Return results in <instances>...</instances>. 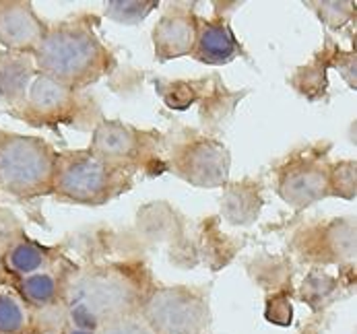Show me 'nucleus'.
<instances>
[{
  "label": "nucleus",
  "instance_id": "f257e3e1",
  "mask_svg": "<svg viewBox=\"0 0 357 334\" xmlns=\"http://www.w3.org/2000/svg\"><path fill=\"white\" fill-rule=\"evenodd\" d=\"M31 56L40 75L73 91L96 83L112 66V54L93 27L83 21H64L48 27Z\"/></svg>",
  "mask_w": 357,
  "mask_h": 334
},
{
  "label": "nucleus",
  "instance_id": "f03ea898",
  "mask_svg": "<svg viewBox=\"0 0 357 334\" xmlns=\"http://www.w3.org/2000/svg\"><path fill=\"white\" fill-rule=\"evenodd\" d=\"M141 287L122 268L102 266L83 271L62 289V305L70 326L98 331L107 320L137 312Z\"/></svg>",
  "mask_w": 357,
  "mask_h": 334
},
{
  "label": "nucleus",
  "instance_id": "7ed1b4c3",
  "mask_svg": "<svg viewBox=\"0 0 357 334\" xmlns=\"http://www.w3.org/2000/svg\"><path fill=\"white\" fill-rule=\"evenodd\" d=\"M128 169L114 167L89 149L56 155L52 194L70 204L102 206L128 188Z\"/></svg>",
  "mask_w": 357,
  "mask_h": 334
},
{
  "label": "nucleus",
  "instance_id": "20e7f679",
  "mask_svg": "<svg viewBox=\"0 0 357 334\" xmlns=\"http://www.w3.org/2000/svg\"><path fill=\"white\" fill-rule=\"evenodd\" d=\"M56 151L44 139L2 132L0 192L29 200L52 192Z\"/></svg>",
  "mask_w": 357,
  "mask_h": 334
},
{
  "label": "nucleus",
  "instance_id": "39448f33",
  "mask_svg": "<svg viewBox=\"0 0 357 334\" xmlns=\"http://www.w3.org/2000/svg\"><path fill=\"white\" fill-rule=\"evenodd\" d=\"M139 312L157 334H206L211 326L208 303L188 287H159L151 291Z\"/></svg>",
  "mask_w": 357,
  "mask_h": 334
},
{
  "label": "nucleus",
  "instance_id": "423d86ee",
  "mask_svg": "<svg viewBox=\"0 0 357 334\" xmlns=\"http://www.w3.org/2000/svg\"><path fill=\"white\" fill-rule=\"evenodd\" d=\"M172 167L192 186L217 188L229 178V151L217 141L197 139L174 151Z\"/></svg>",
  "mask_w": 357,
  "mask_h": 334
},
{
  "label": "nucleus",
  "instance_id": "0eeeda50",
  "mask_svg": "<svg viewBox=\"0 0 357 334\" xmlns=\"http://www.w3.org/2000/svg\"><path fill=\"white\" fill-rule=\"evenodd\" d=\"M331 165L316 159H296L279 174V196L294 208H306L328 194Z\"/></svg>",
  "mask_w": 357,
  "mask_h": 334
},
{
  "label": "nucleus",
  "instance_id": "6e6552de",
  "mask_svg": "<svg viewBox=\"0 0 357 334\" xmlns=\"http://www.w3.org/2000/svg\"><path fill=\"white\" fill-rule=\"evenodd\" d=\"M48 25L38 17L31 2L0 0V48L33 54Z\"/></svg>",
  "mask_w": 357,
  "mask_h": 334
},
{
  "label": "nucleus",
  "instance_id": "1a4fd4ad",
  "mask_svg": "<svg viewBox=\"0 0 357 334\" xmlns=\"http://www.w3.org/2000/svg\"><path fill=\"white\" fill-rule=\"evenodd\" d=\"M75 107V91L46 75H36L25 97L21 118L31 124L62 122Z\"/></svg>",
  "mask_w": 357,
  "mask_h": 334
},
{
  "label": "nucleus",
  "instance_id": "9d476101",
  "mask_svg": "<svg viewBox=\"0 0 357 334\" xmlns=\"http://www.w3.org/2000/svg\"><path fill=\"white\" fill-rule=\"evenodd\" d=\"M197 40V17L190 10L172 6L161 15L153 29L155 58L167 62L180 56H190Z\"/></svg>",
  "mask_w": 357,
  "mask_h": 334
},
{
  "label": "nucleus",
  "instance_id": "9b49d317",
  "mask_svg": "<svg viewBox=\"0 0 357 334\" xmlns=\"http://www.w3.org/2000/svg\"><path fill=\"white\" fill-rule=\"evenodd\" d=\"M141 135L128 124H122L118 120H103L93 130L89 151L114 167L128 169V165L141 151Z\"/></svg>",
  "mask_w": 357,
  "mask_h": 334
},
{
  "label": "nucleus",
  "instance_id": "f8f14e48",
  "mask_svg": "<svg viewBox=\"0 0 357 334\" xmlns=\"http://www.w3.org/2000/svg\"><path fill=\"white\" fill-rule=\"evenodd\" d=\"M36 75L38 70L31 54L0 50V101L15 112H21Z\"/></svg>",
  "mask_w": 357,
  "mask_h": 334
},
{
  "label": "nucleus",
  "instance_id": "ddd939ff",
  "mask_svg": "<svg viewBox=\"0 0 357 334\" xmlns=\"http://www.w3.org/2000/svg\"><path fill=\"white\" fill-rule=\"evenodd\" d=\"M240 52V44L223 21H201L197 19V40L192 58L204 64H227Z\"/></svg>",
  "mask_w": 357,
  "mask_h": 334
},
{
  "label": "nucleus",
  "instance_id": "4468645a",
  "mask_svg": "<svg viewBox=\"0 0 357 334\" xmlns=\"http://www.w3.org/2000/svg\"><path fill=\"white\" fill-rule=\"evenodd\" d=\"M50 262L52 258L48 248L36 243L33 239L25 238L23 234L10 239L0 254V266L17 279L48 271Z\"/></svg>",
  "mask_w": 357,
  "mask_h": 334
},
{
  "label": "nucleus",
  "instance_id": "2eb2a0df",
  "mask_svg": "<svg viewBox=\"0 0 357 334\" xmlns=\"http://www.w3.org/2000/svg\"><path fill=\"white\" fill-rule=\"evenodd\" d=\"M260 206V186L256 184H236L223 196V217L231 225H250L258 217Z\"/></svg>",
  "mask_w": 357,
  "mask_h": 334
},
{
  "label": "nucleus",
  "instance_id": "dca6fc26",
  "mask_svg": "<svg viewBox=\"0 0 357 334\" xmlns=\"http://www.w3.org/2000/svg\"><path fill=\"white\" fill-rule=\"evenodd\" d=\"M15 293L23 299V303L29 310L31 308L46 310V308H52L58 301L60 285H58V279L52 275L50 271H42V273L19 279Z\"/></svg>",
  "mask_w": 357,
  "mask_h": 334
},
{
  "label": "nucleus",
  "instance_id": "f3484780",
  "mask_svg": "<svg viewBox=\"0 0 357 334\" xmlns=\"http://www.w3.org/2000/svg\"><path fill=\"white\" fill-rule=\"evenodd\" d=\"M31 331V310L15 291L0 289V334H27Z\"/></svg>",
  "mask_w": 357,
  "mask_h": 334
},
{
  "label": "nucleus",
  "instance_id": "a211bd4d",
  "mask_svg": "<svg viewBox=\"0 0 357 334\" xmlns=\"http://www.w3.org/2000/svg\"><path fill=\"white\" fill-rule=\"evenodd\" d=\"M157 2H130V0H114L105 2V15L118 23L124 25H137L141 23L153 8H157Z\"/></svg>",
  "mask_w": 357,
  "mask_h": 334
},
{
  "label": "nucleus",
  "instance_id": "6ab92c4d",
  "mask_svg": "<svg viewBox=\"0 0 357 334\" xmlns=\"http://www.w3.org/2000/svg\"><path fill=\"white\" fill-rule=\"evenodd\" d=\"M96 334H157L151 328V324L145 320V316L137 312H128L124 316H118L114 320H107L102 324Z\"/></svg>",
  "mask_w": 357,
  "mask_h": 334
},
{
  "label": "nucleus",
  "instance_id": "aec40b11",
  "mask_svg": "<svg viewBox=\"0 0 357 334\" xmlns=\"http://www.w3.org/2000/svg\"><path fill=\"white\" fill-rule=\"evenodd\" d=\"M328 194H337L347 200L356 198V161H343L331 167Z\"/></svg>",
  "mask_w": 357,
  "mask_h": 334
},
{
  "label": "nucleus",
  "instance_id": "412c9836",
  "mask_svg": "<svg viewBox=\"0 0 357 334\" xmlns=\"http://www.w3.org/2000/svg\"><path fill=\"white\" fill-rule=\"evenodd\" d=\"M310 6L318 8V17L331 27L337 29L341 27L349 17H351V8L354 2H310Z\"/></svg>",
  "mask_w": 357,
  "mask_h": 334
},
{
  "label": "nucleus",
  "instance_id": "4be33fe9",
  "mask_svg": "<svg viewBox=\"0 0 357 334\" xmlns=\"http://www.w3.org/2000/svg\"><path fill=\"white\" fill-rule=\"evenodd\" d=\"M62 334H96V331H87V328H77V326H66Z\"/></svg>",
  "mask_w": 357,
  "mask_h": 334
},
{
  "label": "nucleus",
  "instance_id": "5701e85b",
  "mask_svg": "<svg viewBox=\"0 0 357 334\" xmlns=\"http://www.w3.org/2000/svg\"><path fill=\"white\" fill-rule=\"evenodd\" d=\"M27 334H50V333H44V331H29Z\"/></svg>",
  "mask_w": 357,
  "mask_h": 334
},
{
  "label": "nucleus",
  "instance_id": "b1692460",
  "mask_svg": "<svg viewBox=\"0 0 357 334\" xmlns=\"http://www.w3.org/2000/svg\"><path fill=\"white\" fill-rule=\"evenodd\" d=\"M0 254H2V250H0ZM0 271H2V266H0Z\"/></svg>",
  "mask_w": 357,
  "mask_h": 334
},
{
  "label": "nucleus",
  "instance_id": "393cba45",
  "mask_svg": "<svg viewBox=\"0 0 357 334\" xmlns=\"http://www.w3.org/2000/svg\"><path fill=\"white\" fill-rule=\"evenodd\" d=\"M0 137H2V130H0Z\"/></svg>",
  "mask_w": 357,
  "mask_h": 334
}]
</instances>
